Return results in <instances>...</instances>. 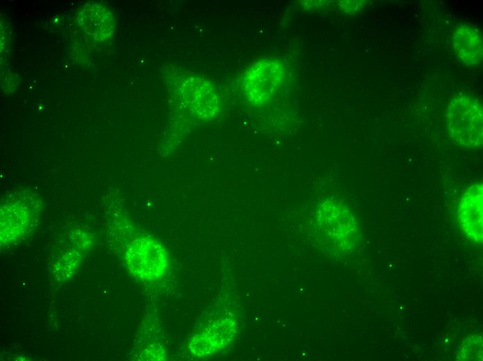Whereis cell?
Masks as SVG:
<instances>
[{
	"mask_svg": "<svg viewBox=\"0 0 483 361\" xmlns=\"http://www.w3.org/2000/svg\"><path fill=\"white\" fill-rule=\"evenodd\" d=\"M27 207L20 201L13 205H7L1 209V238L5 240L21 237L28 226L30 219Z\"/></svg>",
	"mask_w": 483,
	"mask_h": 361,
	"instance_id": "cell-10",
	"label": "cell"
},
{
	"mask_svg": "<svg viewBox=\"0 0 483 361\" xmlns=\"http://www.w3.org/2000/svg\"><path fill=\"white\" fill-rule=\"evenodd\" d=\"M283 62L275 58H264L250 66L243 76L242 87L246 98L255 106L269 102L285 77Z\"/></svg>",
	"mask_w": 483,
	"mask_h": 361,
	"instance_id": "cell-3",
	"label": "cell"
},
{
	"mask_svg": "<svg viewBox=\"0 0 483 361\" xmlns=\"http://www.w3.org/2000/svg\"><path fill=\"white\" fill-rule=\"evenodd\" d=\"M453 45L455 54L466 65H476L482 60V40L477 29L459 26L454 33Z\"/></svg>",
	"mask_w": 483,
	"mask_h": 361,
	"instance_id": "cell-9",
	"label": "cell"
},
{
	"mask_svg": "<svg viewBox=\"0 0 483 361\" xmlns=\"http://www.w3.org/2000/svg\"><path fill=\"white\" fill-rule=\"evenodd\" d=\"M459 360H482V338L481 336L471 335L463 342L459 351Z\"/></svg>",
	"mask_w": 483,
	"mask_h": 361,
	"instance_id": "cell-11",
	"label": "cell"
},
{
	"mask_svg": "<svg viewBox=\"0 0 483 361\" xmlns=\"http://www.w3.org/2000/svg\"><path fill=\"white\" fill-rule=\"evenodd\" d=\"M482 182L470 186L462 196L458 215L462 230L475 244L482 243L483 236V187Z\"/></svg>",
	"mask_w": 483,
	"mask_h": 361,
	"instance_id": "cell-5",
	"label": "cell"
},
{
	"mask_svg": "<svg viewBox=\"0 0 483 361\" xmlns=\"http://www.w3.org/2000/svg\"><path fill=\"white\" fill-rule=\"evenodd\" d=\"M182 93L194 112L201 119H210L221 110V102L214 88L203 78H187L182 85Z\"/></svg>",
	"mask_w": 483,
	"mask_h": 361,
	"instance_id": "cell-6",
	"label": "cell"
},
{
	"mask_svg": "<svg viewBox=\"0 0 483 361\" xmlns=\"http://www.w3.org/2000/svg\"><path fill=\"white\" fill-rule=\"evenodd\" d=\"M482 107L479 99L461 94L450 102L447 126L452 139L461 146L475 149L483 140Z\"/></svg>",
	"mask_w": 483,
	"mask_h": 361,
	"instance_id": "cell-2",
	"label": "cell"
},
{
	"mask_svg": "<svg viewBox=\"0 0 483 361\" xmlns=\"http://www.w3.org/2000/svg\"><path fill=\"white\" fill-rule=\"evenodd\" d=\"M80 28L95 40L101 41L112 35L115 22L112 13L104 6L87 3L77 16Z\"/></svg>",
	"mask_w": 483,
	"mask_h": 361,
	"instance_id": "cell-8",
	"label": "cell"
},
{
	"mask_svg": "<svg viewBox=\"0 0 483 361\" xmlns=\"http://www.w3.org/2000/svg\"><path fill=\"white\" fill-rule=\"evenodd\" d=\"M365 2V1H340L339 6L343 12L353 14L361 10L364 6Z\"/></svg>",
	"mask_w": 483,
	"mask_h": 361,
	"instance_id": "cell-12",
	"label": "cell"
},
{
	"mask_svg": "<svg viewBox=\"0 0 483 361\" xmlns=\"http://www.w3.org/2000/svg\"><path fill=\"white\" fill-rule=\"evenodd\" d=\"M314 232L317 242L329 253L346 255L357 245L360 235L352 212L339 201L325 199L314 213Z\"/></svg>",
	"mask_w": 483,
	"mask_h": 361,
	"instance_id": "cell-1",
	"label": "cell"
},
{
	"mask_svg": "<svg viewBox=\"0 0 483 361\" xmlns=\"http://www.w3.org/2000/svg\"><path fill=\"white\" fill-rule=\"evenodd\" d=\"M127 266L134 276L151 280L165 271L167 258L164 249L153 239L143 237L132 243L126 253Z\"/></svg>",
	"mask_w": 483,
	"mask_h": 361,
	"instance_id": "cell-4",
	"label": "cell"
},
{
	"mask_svg": "<svg viewBox=\"0 0 483 361\" xmlns=\"http://www.w3.org/2000/svg\"><path fill=\"white\" fill-rule=\"evenodd\" d=\"M235 331V321L222 317L216 320L212 326L196 335L192 340L191 348L198 355L212 353L224 348L232 340Z\"/></svg>",
	"mask_w": 483,
	"mask_h": 361,
	"instance_id": "cell-7",
	"label": "cell"
}]
</instances>
